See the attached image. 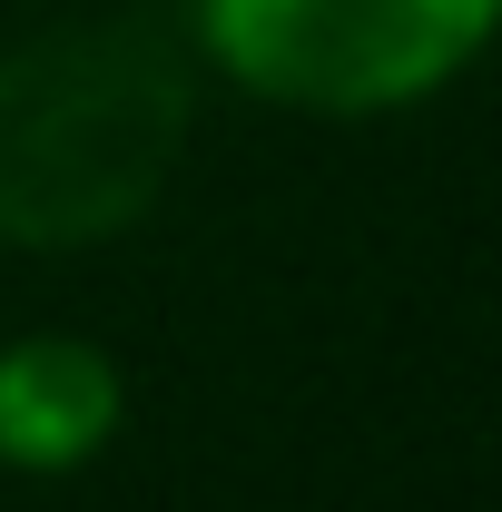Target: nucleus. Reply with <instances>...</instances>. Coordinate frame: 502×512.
<instances>
[{
  "mask_svg": "<svg viewBox=\"0 0 502 512\" xmlns=\"http://www.w3.org/2000/svg\"><path fill=\"white\" fill-rule=\"evenodd\" d=\"M502 30V0H188L197 79L276 119L384 128L473 79Z\"/></svg>",
  "mask_w": 502,
  "mask_h": 512,
  "instance_id": "f03ea898",
  "label": "nucleus"
},
{
  "mask_svg": "<svg viewBox=\"0 0 502 512\" xmlns=\"http://www.w3.org/2000/svg\"><path fill=\"white\" fill-rule=\"evenodd\" d=\"M197 60L148 20H79L0 50V247L89 256L128 237L197 138Z\"/></svg>",
  "mask_w": 502,
  "mask_h": 512,
  "instance_id": "f257e3e1",
  "label": "nucleus"
},
{
  "mask_svg": "<svg viewBox=\"0 0 502 512\" xmlns=\"http://www.w3.org/2000/svg\"><path fill=\"white\" fill-rule=\"evenodd\" d=\"M128 434V365L99 335L30 325L0 345V473L69 483Z\"/></svg>",
  "mask_w": 502,
  "mask_h": 512,
  "instance_id": "7ed1b4c3",
  "label": "nucleus"
}]
</instances>
